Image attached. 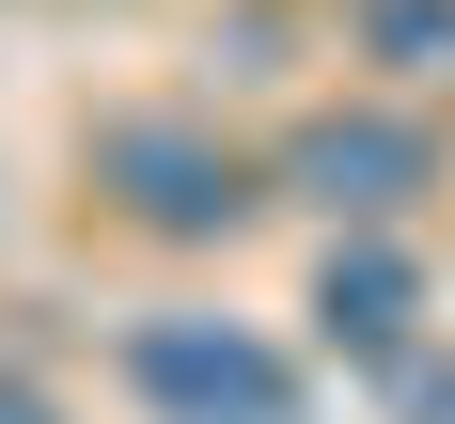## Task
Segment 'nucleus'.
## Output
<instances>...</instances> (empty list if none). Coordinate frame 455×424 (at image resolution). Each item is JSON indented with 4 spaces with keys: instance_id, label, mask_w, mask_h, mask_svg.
Wrapping results in <instances>:
<instances>
[{
    "instance_id": "7",
    "label": "nucleus",
    "mask_w": 455,
    "mask_h": 424,
    "mask_svg": "<svg viewBox=\"0 0 455 424\" xmlns=\"http://www.w3.org/2000/svg\"><path fill=\"white\" fill-rule=\"evenodd\" d=\"M0 424H63V409H47V393H32V377H0Z\"/></svg>"
},
{
    "instance_id": "4",
    "label": "nucleus",
    "mask_w": 455,
    "mask_h": 424,
    "mask_svg": "<svg viewBox=\"0 0 455 424\" xmlns=\"http://www.w3.org/2000/svg\"><path fill=\"white\" fill-rule=\"evenodd\" d=\"M409 252H393V236H346V252H330L315 268V330L330 346H346V362H409Z\"/></svg>"
},
{
    "instance_id": "2",
    "label": "nucleus",
    "mask_w": 455,
    "mask_h": 424,
    "mask_svg": "<svg viewBox=\"0 0 455 424\" xmlns=\"http://www.w3.org/2000/svg\"><path fill=\"white\" fill-rule=\"evenodd\" d=\"M94 173L126 188V220H141V236H235V204H251V173H235L204 126H173V110L110 126V141H94Z\"/></svg>"
},
{
    "instance_id": "3",
    "label": "nucleus",
    "mask_w": 455,
    "mask_h": 424,
    "mask_svg": "<svg viewBox=\"0 0 455 424\" xmlns=\"http://www.w3.org/2000/svg\"><path fill=\"white\" fill-rule=\"evenodd\" d=\"M424 173H440V157H424V126H393V110H315V126L283 141V188L330 204V220H393Z\"/></svg>"
},
{
    "instance_id": "5",
    "label": "nucleus",
    "mask_w": 455,
    "mask_h": 424,
    "mask_svg": "<svg viewBox=\"0 0 455 424\" xmlns=\"http://www.w3.org/2000/svg\"><path fill=\"white\" fill-rule=\"evenodd\" d=\"M362 47L409 94H455V0H362Z\"/></svg>"
},
{
    "instance_id": "1",
    "label": "nucleus",
    "mask_w": 455,
    "mask_h": 424,
    "mask_svg": "<svg viewBox=\"0 0 455 424\" xmlns=\"http://www.w3.org/2000/svg\"><path fill=\"white\" fill-rule=\"evenodd\" d=\"M141 409L157 424H299V377H283V346H251L235 315H157L126 346Z\"/></svg>"
},
{
    "instance_id": "6",
    "label": "nucleus",
    "mask_w": 455,
    "mask_h": 424,
    "mask_svg": "<svg viewBox=\"0 0 455 424\" xmlns=\"http://www.w3.org/2000/svg\"><path fill=\"white\" fill-rule=\"evenodd\" d=\"M393 409H409V424H455V362H393Z\"/></svg>"
}]
</instances>
